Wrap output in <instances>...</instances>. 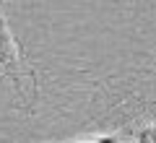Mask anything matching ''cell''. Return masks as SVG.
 <instances>
[{"mask_svg":"<svg viewBox=\"0 0 156 143\" xmlns=\"http://www.w3.org/2000/svg\"><path fill=\"white\" fill-rule=\"evenodd\" d=\"M3 5H5V0H0V73L8 76L16 86L21 83V76H29L37 83V76H34V70L26 65V60H23V55H21V47H18V42L13 39L11 29H8Z\"/></svg>","mask_w":156,"mask_h":143,"instance_id":"cell-1","label":"cell"},{"mask_svg":"<svg viewBox=\"0 0 156 143\" xmlns=\"http://www.w3.org/2000/svg\"><path fill=\"white\" fill-rule=\"evenodd\" d=\"M91 143H120L115 135H107V138H96V141H91Z\"/></svg>","mask_w":156,"mask_h":143,"instance_id":"cell-2","label":"cell"}]
</instances>
